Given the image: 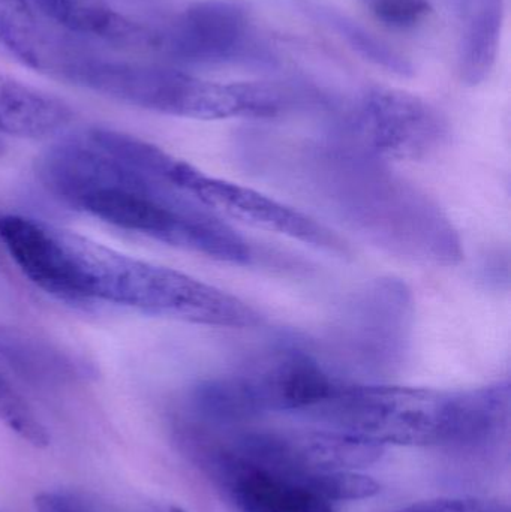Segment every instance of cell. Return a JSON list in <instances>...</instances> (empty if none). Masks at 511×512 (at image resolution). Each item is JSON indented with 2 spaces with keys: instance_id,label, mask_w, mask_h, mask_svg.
<instances>
[{
  "instance_id": "ba28073f",
  "label": "cell",
  "mask_w": 511,
  "mask_h": 512,
  "mask_svg": "<svg viewBox=\"0 0 511 512\" xmlns=\"http://www.w3.org/2000/svg\"><path fill=\"white\" fill-rule=\"evenodd\" d=\"M339 128L384 161H423L450 138L449 123L437 108L390 87L366 90Z\"/></svg>"
},
{
  "instance_id": "603a6c76",
  "label": "cell",
  "mask_w": 511,
  "mask_h": 512,
  "mask_svg": "<svg viewBox=\"0 0 511 512\" xmlns=\"http://www.w3.org/2000/svg\"><path fill=\"white\" fill-rule=\"evenodd\" d=\"M171 512H186V511H183L182 508H173V510H171Z\"/></svg>"
},
{
  "instance_id": "5b68a950",
  "label": "cell",
  "mask_w": 511,
  "mask_h": 512,
  "mask_svg": "<svg viewBox=\"0 0 511 512\" xmlns=\"http://www.w3.org/2000/svg\"><path fill=\"white\" fill-rule=\"evenodd\" d=\"M62 234L80 268L87 301L210 327L245 330L263 324L257 309L203 280L120 254L71 231Z\"/></svg>"
},
{
  "instance_id": "4fadbf2b",
  "label": "cell",
  "mask_w": 511,
  "mask_h": 512,
  "mask_svg": "<svg viewBox=\"0 0 511 512\" xmlns=\"http://www.w3.org/2000/svg\"><path fill=\"white\" fill-rule=\"evenodd\" d=\"M458 33L456 62L462 83L479 86L491 74L500 50L504 0H446Z\"/></svg>"
},
{
  "instance_id": "8992f818",
  "label": "cell",
  "mask_w": 511,
  "mask_h": 512,
  "mask_svg": "<svg viewBox=\"0 0 511 512\" xmlns=\"http://www.w3.org/2000/svg\"><path fill=\"white\" fill-rule=\"evenodd\" d=\"M174 436L189 460L242 512H335L293 478L243 457L219 427L186 421Z\"/></svg>"
},
{
  "instance_id": "5bb4252c",
  "label": "cell",
  "mask_w": 511,
  "mask_h": 512,
  "mask_svg": "<svg viewBox=\"0 0 511 512\" xmlns=\"http://www.w3.org/2000/svg\"><path fill=\"white\" fill-rule=\"evenodd\" d=\"M42 17L75 35L150 48L152 29L119 14L107 0H27Z\"/></svg>"
},
{
  "instance_id": "44dd1931",
  "label": "cell",
  "mask_w": 511,
  "mask_h": 512,
  "mask_svg": "<svg viewBox=\"0 0 511 512\" xmlns=\"http://www.w3.org/2000/svg\"><path fill=\"white\" fill-rule=\"evenodd\" d=\"M36 512H101L95 504L65 492L39 493L35 498Z\"/></svg>"
},
{
  "instance_id": "277c9868",
  "label": "cell",
  "mask_w": 511,
  "mask_h": 512,
  "mask_svg": "<svg viewBox=\"0 0 511 512\" xmlns=\"http://www.w3.org/2000/svg\"><path fill=\"white\" fill-rule=\"evenodd\" d=\"M51 69L122 104L185 119H278L300 107L299 92L291 87L218 83L164 65L74 56L54 60Z\"/></svg>"
},
{
  "instance_id": "e0dca14e",
  "label": "cell",
  "mask_w": 511,
  "mask_h": 512,
  "mask_svg": "<svg viewBox=\"0 0 511 512\" xmlns=\"http://www.w3.org/2000/svg\"><path fill=\"white\" fill-rule=\"evenodd\" d=\"M305 3L309 14L318 18L321 24L329 27L342 41L347 42L350 48H353L354 53L374 63L378 68L386 69V71L401 75V77L413 75V65L395 48H392V45L387 44L383 39L377 38L374 33L366 30L362 24L357 23L348 15L342 14L338 9L330 8V6L321 5L318 2L308 3L306 0Z\"/></svg>"
},
{
  "instance_id": "2e32d148",
  "label": "cell",
  "mask_w": 511,
  "mask_h": 512,
  "mask_svg": "<svg viewBox=\"0 0 511 512\" xmlns=\"http://www.w3.org/2000/svg\"><path fill=\"white\" fill-rule=\"evenodd\" d=\"M0 44L30 68H50V45L27 0H0Z\"/></svg>"
},
{
  "instance_id": "7c38bea8",
  "label": "cell",
  "mask_w": 511,
  "mask_h": 512,
  "mask_svg": "<svg viewBox=\"0 0 511 512\" xmlns=\"http://www.w3.org/2000/svg\"><path fill=\"white\" fill-rule=\"evenodd\" d=\"M0 243L36 288L69 303L87 301L83 277L62 230L18 215L0 216Z\"/></svg>"
},
{
  "instance_id": "8fae6325",
  "label": "cell",
  "mask_w": 511,
  "mask_h": 512,
  "mask_svg": "<svg viewBox=\"0 0 511 512\" xmlns=\"http://www.w3.org/2000/svg\"><path fill=\"white\" fill-rule=\"evenodd\" d=\"M177 182L222 219H234L249 227L288 237L326 254L350 255L347 242L335 231L254 189L207 176L185 161L180 162Z\"/></svg>"
},
{
  "instance_id": "ffe728a7",
  "label": "cell",
  "mask_w": 511,
  "mask_h": 512,
  "mask_svg": "<svg viewBox=\"0 0 511 512\" xmlns=\"http://www.w3.org/2000/svg\"><path fill=\"white\" fill-rule=\"evenodd\" d=\"M393 512H510L509 505L492 499L440 498L423 501Z\"/></svg>"
},
{
  "instance_id": "7402d4cb",
  "label": "cell",
  "mask_w": 511,
  "mask_h": 512,
  "mask_svg": "<svg viewBox=\"0 0 511 512\" xmlns=\"http://www.w3.org/2000/svg\"><path fill=\"white\" fill-rule=\"evenodd\" d=\"M6 150V144L5 141H3L2 135H0V158H2L3 155H5Z\"/></svg>"
},
{
  "instance_id": "6da1fadb",
  "label": "cell",
  "mask_w": 511,
  "mask_h": 512,
  "mask_svg": "<svg viewBox=\"0 0 511 512\" xmlns=\"http://www.w3.org/2000/svg\"><path fill=\"white\" fill-rule=\"evenodd\" d=\"M180 159L141 138L89 128L38 159L44 188L105 224L230 264H248L249 243L176 179Z\"/></svg>"
},
{
  "instance_id": "9a60e30c",
  "label": "cell",
  "mask_w": 511,
  "mask_h": 512,
  "mask_svg": "<svg viewBox=\"0 0 511 512\" xmlns=\"http://www.w3.org/2000/svg\"><path fill=\"white\" fill-rule=\"evenodd\" d=\"M74 113L59 98L0 74V135L38 138L59 134Z\"/></svg>"
},
{
  "instance_id": "3957f363",
  "label": "cell",
  "mask_w": 511,
  "mask_h": 512,
  "mask_svg": "<svg viewBox=\"0 0 511 512\" xmlns=\"http://www.w3.org/2000/svg\"><path fill=\"white\" fill-rule=\"evenodd\" d=\"M306 417L383 447H474L492 426L491 406L480 388L438 391L344 381Z\"/></svg>"
},
{
  "instance_id": "30bf717a",
  "label": "cell",
  "mask_w": 511,
  "mask_h": 512,
  "mask_svg": "<svg viewBox=\"0 0 511 512\" xmlns=\"http://www.w3.org/2000/svg\"><path fill=\"white\" fill-rule=\"evenodd\" d=\"M227 435L243 457L291 478L356 471L384 454L383 445L333 429H249Z\"/></svg>"
},
{
  "instance_id": "d6986e66",
  "label": "cell",
  "mask_w": 511,
  "mask_h": 512,
  "mask_svg": "<svg viewBox=\"0 0 511 512\" xmlns=\"http://www.w3.org/2000/svg\"><path fill=\"white\" fill-rule=\"evenodd\" d=\"M369 14L393 30H411L422 26L432 15L431 0H362Z\"/></svg>"
},
{
  "instance_id": "ac0fdd59",
  "label": "cell",
  "mask_w": 511,
  "mask_h": 512,
  "mask_svg": "<svg viewBox=\"0 0 511 512\" xmlns=\"http://www.w3.org/2000/svg\"><path fill=\"white\" fill-rule=\"evenodd\" d=\"M0 423L35 448L50 445V435L29 403L0 375Z\"/></svg>"
},
{
  "instance_id": "52a82bcc",
  "label": "cell",
  "mask_w": 511,
  "mask_h": 512,
  "mask_svg": "<svg viewBox=\"0 0 511 512\" xmlns=\"http://www.w3.org/2000/svg\"><path fill=\"white\" fill-rule=\"evenodd\" d=\"M414 298L395 277H380L360 288L342 307L330 343L344 361L365 372L389 373L410 352Z\"/></svg>"
},
{
  "instance_id": "7a4b0ae2",
  "label": "cell",
  "mask_w": 511,
  "mask_h": 512,
  "mask_svg": "<svg viewBox=\"0 0 511 512\" xmlns=\"http://www.w3.org/2000/svg\"><path fill=\"white\" fill-rule=\"evenodd\" d=\"M240 149L249 170L293 189L389 254L443 267L464 258L441 207L339 126L303 141L246 134Z\"/></svg>"
},
{
  "instance_id": "9c48e42d",
  "label": "cell",
  "mask_w": 511,
  "mask_h": 512,
  "mask_svg": "<svg viewBox=\"0 0 511 512\" xmlns=\"http://www.w3.org/2000/svg\"><path fill=\"white\" fill-rule=\"evenodd\" d=\"M257 33L242 0H198L152 30V47L171 63L221 66L255 56Z\"/></svg>"
}]
</instances>
